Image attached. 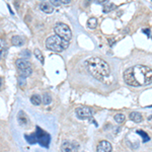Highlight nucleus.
I'll list each match as a JSON object with an SVG mask.
<instances>
[{"mask_svg": "<svg viewBox=\"0 0 152 152\" xmlns=\"http://www.w3.org/2000/svg\"><path fill=\"white\" fill-rule=\"evenodd\" d=\"M124 80L131 86H143L152 82V69L145 65H135L124 72Z\"/></svg>", "mask_w": 152, "mask_h": 152, "instance_id": "obj_1", "label": "nucleus"}, {"mask_svg": "<svg viewBox=\"0 0 152 152\" xmlns=\"http://www.w3.org/2000/svg\"><path fill=\"white\" fill-rule=\"evenodd\" d=\"M85 66L90 75L97 80H104L110 76L111 69L107 62L102 58L91 57L85 61Z\"/></svg>", "mask_w": 152, "mask_h": 152, "instance_id": "obj_2", "label": "nucleus"}, {"mask_svg": "<svg viewBox=\"0 0 152 152\" xmlns=\"http://www.w3.org/2000/svg\"><path fill=\"white\" fill-rule=\"evenodd\" d=\"M68 46H69V42L59 38L56 35L49 37L46 40V47L49 50L53 51V52H63V51L68 48Z\"/></svg>", "mask_w": 152, "mask_h": 152, "instance_id": "obj_3", "label": "nucleus"}, {"mask_svg": "<svg viewBox=\"0 0 152 152\" xmlns=\"http://www.w3.org/2000/svg\"><path fill=\"white\" fill-rule=\"evenodd\" d=\"M15 65H16V67H18L19 73H20L21 77L26 78L33 73V67H31V62L26 60V59H23V58L18 59L15 62Z\"/></svg>", "mask_w": 152, "mask_h": 152, "instance_id": "obj_4", "label": "nucleus"}, {"mask_svg": "<svg viewBox=\"0 0 152 152\" xmlns=\"http://www.w3.org/2000/svg\"><path fill=\"white\" fill-rule=\"evenodd\" d=\"M54 31L56 33V36H58L59 38L63 39V40L69 42L72 39V31L69 26L65 23H57L54 28Z\"/></svg>", "mask_w": 152, "mask_h": 152, "instance_id": "obj_5", "label": "nucleus"}, {"mask_svg": "<svg viewBox=\"0 0 152 152\" xmlns=\"http://www.w3.org/2000/svg\"><path fill=\"white\" fill-rule=\"evenodd\" d=\"M75 114L81 120L89 119L92 116V110L88 107H79L75 110Z\"/></svg>", "mask_w": 152, "mask_h": 152, "instance_id": "obj_6", "label": "nucleus"}, {"mask_svg": "<svg viewBox=\"0 0 152 152\" xmlns=\"http://www.w3.org/2000/svg\"><path fill=\"white\" fill-rule=\"evenodd\" d=\"M112 150H113V146L109 141L102 140L97 144L96 147L97 152H112Z\"/></svg>", "mask_w": 152, "mask_h": 152, "instance_id": "obj_7", "label": "nucleus"}, {"mask_svg": "<svg viewBox=\"0 0 152 152\" xmlns=\"http://www.w3.org/2000/svg\"><path fill=\"white\" fill-rule=\"evenodd\" d=\"M61 151L62 152H78L77 147L74 146V144L69 141H66L61 145Z\"/></svg>", "mask_w": 152, "mask_h": 152, "instance_id": "obj_8", "label": "nucleus"}, {"mask_svg": "<svg viewBox=\"0 0 152 152\" xmlns=\"http://www.w3.org/2000/svg\"><path fill=\"white\" fill-rule=\"evenodd\" d=\"M18 121L20 126L23 127H26L28 126V119L26 117V113L23 112V111H19L18 112Z\"/></svg>", "mask_w": 152, "mask_h": 152, "instance_id": "obj_9", "label": "nucleus"}, {"mask_svg": "<svg viewBox=\"0 0 152 152\" xmlns=\"http://www.w3.org/2000/svg\"><path fill=\"white\" fill-rule=\"evenodd\" d=\"M40 8H41V10H42V11H44L45 13H52L53 10H54L52 4H51L50 2H48V1H43V2H41Z\"/></svg>", "mask_w": 152, "mask_h": 152, "instance_id": "obj_10", "label": "nucleus"}, {"mask_svg": "<svg viewBox=\"0 0 152 152\" xmlns=\"http://www.w3.org/2000/svg\"><path fill=\"white\" fill-rule=\"evenodd\" d=\"M129 118H130V120H131V121L135 122V123H141L142 120H143V118H142V115L140 114V113H138V112L130 113Z\"/></svg>", "mask_w": 152, "mask_h": 152, "instance_id": "obj_11", "label": "nucleus"}, {"mask_svg": "<svg viewBox=\"0 0 152 152\" xmlns=\"http://www.w3.org/2000/svg\"><path fill=\"white\" fill-rule=\"evenodd\" d=\"M11 43L13 46H16V47H20L24 44V39L21 36H13L11 38Z\"/></svg>", "mask_w": 152, "mask_h": 152, "instance_id": "obj_12", "label": "nucleus"}, {"mask_svg": "<svg viewBox=\"0 0 152 152\" xmlns=\"http://www.w3.org/2000/svg\"><path fill=\"white\" fill-rule=\"evenodd\" d=\"M31 102L35 105H40L42 102V97L39 94H34L31 97Z\"/></svg>", "mask_w": 152, "mask_h": 152, "instance_id": "obj_13", "label": "nucleus"}, {"mask_svg": "<svg viewBox=\"0 0 152 152\" xmlns=\"http://www.w3.org/2000/svg\"><path fill=\"white\" fill-rule=\"evenodd\" d=\"M87 26L89 28H95L97 26V19L95 18H90L87 20Z\"/></svg>", "mask_w": 152, "mask_h": 152, "instance_id": "obj_14", "label": "nucleus"}, {"mask_svg": "<svg viewBox=\"0 0 152 152\" xmlns=\"http://www.w3.org/2000/svg\"><path fill=\"white\" fill-rule=\"evenodd\" d=\"M126 120V117H125L124 114H117L115 116V121L117 122L118 124H123Z\"/></svg>", "mask_w": 152, "mask_h": 152, "instance_id": "obj_15", "label": "nucleus"}, {"mask_svg": "<svg viewBox=\"0 0 152 152\" xmlns=\"http://www.w3.org/2000/svg\"><path fill=\"white\" fill-rule=\"evenodd\" d=\"M52 102V99H51V95L49 94H44L43 97H42V102H44L45 104H49Z\"/></svg>", "mask_w": 152, "mask_h": 152, "instance_id": "obj_16", "label": "nucleus"}, {"mask_svg": "<svg viewBox=\"0 0 152 152\" xmlns=\"http://www.w3.org/2000/svg\"><path fill=\"white\" fill-rule=\"evenodd\" d=\"M34 55L36 56V58L38 59V60H40L42 63H44V56H43V54H42L41 50L36 49V50L34 51Z\"/></svg>", "mask_w": 152, "mask_h": 152, "instance_id": "obj_17", "label": "nucleus"}, {"mask_svg": "<svg viewBox=\"0 0 152 152\" xmlns=\"http://www.w3.org/2000/svg\"><path fill=\"white\" fill-rule=\"evenodd\" d=\"M6 51V43L4 40L0 39V53L2 54V52H5Z\"/></svg>", "mask_w": 152, "mask_h": 152, "instance_id": "obj_18", "label": "nucleus"}, {"mask_svg": "<svg viewBox=\"0 0 152 152\" xmlns=\"http://www.w3.org/2000/svg\"><path fill=\"white\" fill-rule=\"evenodd\" d=\"M137 133H138V134H140L141 135V136H143V140L144 141H149V137H148V135H147V134H145V133H144V132H142V130H138V131H137Z\"/></svg>", "mask_w": 152, "mask_h": 152, "instance_id": "obj_19", "label": "nucleus"}, {"mask_svg": "<svg viewBox=\"0 0 152 152\" xmlns=\"http://www.w3.org/2000/svg\"><path fill=\"white\" fill-rule=\"evenodd\" d=\"M20 55H21V56H23L24 58H29V57H31V53L28 52V50H24V51H23V52L20 53Z\"/></svg>", "mask_w": 152, "mask_h": 152, "instance_id": "obj_20", "label": "nucleus"}, {"mask_svg": "<svg viewBox=\"0 0 152 152\" xmlns=\"http://www.w3.org/2000/svg\"><path fill=\"white\" fill-rule=\"evenodd\" d=\"M59 2H60L61 4H68V3H70V0H59Z\"/></svg>", "mask_w": 152, "mask_h": 152, "instance_id": "obj_21", "label": "nucleus"}, {"mask_svg": "<svg viewBox=\"0 0 152 152\" xmlns=\"http://www.w3.org/2000/svg\"><path fill=\"white\" fill-rule=\"evenodd\" d=\"M1 84H2V79L0 78V87H1Z\"/></svg>", "mask_w": 152, "mask_h": 152, "instance_id": "obj_22", "label": "nucleus"}, {"mask_svg": "<svg viewBox=\"0 0 152 152\" xmlns=\"http://www.w3.org/2000/svg\"><path fill=\"white\" fill-rule=\"evenodd\" d=\"M1 57H2V54H1V53H0V59H1Z\"/></svg>", "mask_w": 152, "mask_h": 152, "instance_id": "obj_23", "label": "nucleus"}]
</instances>
